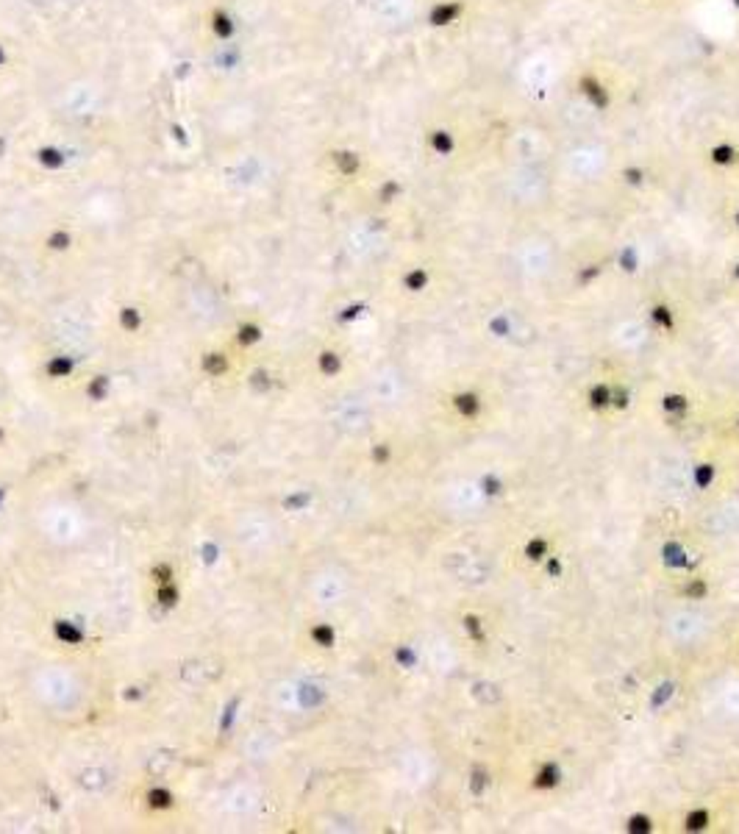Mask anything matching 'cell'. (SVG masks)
I'll list each match as a JSON object with an SVG mask.
<instances>
[{
    "instance_id": "obj_1",
    "label": "cell",
    "mask_w": 739,
    "mask_h": 834,
    "mask_svg": "<svg viewBox=\"0 0 739 834\" xmlns=\"http://www.w3.org/2000/svg\"><path fill=\"white\" fill-rule=\"evenodd\" d=\"M212 28H214V34H217L220 40H228V37H233V31H236L233 20L223 11V8L214 11V23H212Z\"/></svg>"
},
{
    "instance_id": "obj_2",
    "label": "cell",
    "mask_w": 739,
    "mask_h": 834,
    "mask_svg": "<svg viewBox=\"0 0 739 834\" xmlns=\"http://www.w3.org/2000/svg\"><path fill=\"white\" fill-rule=\"evenodd\" d=\"M590 398H592V406H595V409H603V406H609V398H611V395H609V389H606V387H595V389H592V395H590Z\"/></svg>"
},
{
    "instance_id": "obj_3",
    "label": "cell",
    "mask_w": 739,
    "mask_h": 834,
    "mask_svg": "<svg viewBox=\"0 0 739 834\" xmlns=\"http://www.w3.org/2000/svg\"><path fill=\"white\" fill-rule=\"evenodd\" d=\"M456 404H459V406L464 409V415H475V409H478V398H475V395H470V392H467V395H459V398H456Z\"/></svg>"
},
{
    "instance_id": "obj_4",
    "label": "cell",
    "mask_w": 739,
    "mask_h": 834,
    "mask_svg": "<svg viewBox=\"0 0 739 834\" xmlns=\"http://www.w3.org/2000/svg\"><path fill=\"white\" fill-rule=\"evenodd\" d=\"M542 551H545V543L534 540V545L528 548V559H542Z\"/></svg>"
},
{
    "instance_id": "obj_5",
    "label": "cell",
    "mask_w": 739,
    "mask_h": 834,
    "mask_svg": "<svg viewBox=\"0 0 739 834\" xmlns=\"http://www.w3.org/2000/svg\"><path fill=\"white\" fill-rule=\"evenodd\" d=\"M0 61H3V50H0Z\"/></svg>"
}]
</instances>
